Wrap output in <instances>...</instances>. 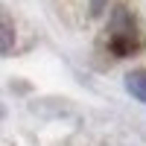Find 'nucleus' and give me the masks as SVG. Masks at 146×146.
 <instances>
[{"label": "nucleus", "mask_w": 146, "mask_h": 146, "mask_svg": "<svg viewBox=\"0 0 146 146\" xmlns=\"http://www.w3.org/2000/svg\"><path fill=\"white\" fill-rule=\"evenodd\" d=\"M126 88H129V94L135 100L146 102V70H131L126 76Z\"/></svg>", "instance_id": "obj_1"}, {"label": "nucleus", "mask_w": 146, "mask_h": 146, "mask_svg": "<svg viewBox=\"0 0 146 146\" xmlns=\"http://www.w3.org/2000/svg\"><path fill=\"white\" fill-rule=\"evenodd\" d=\"M0 35H3V41H0V53H12V44H15V29H12V18L0 15Z\"/></svg>", "instance_id": "obj_2"}]
</instances>
